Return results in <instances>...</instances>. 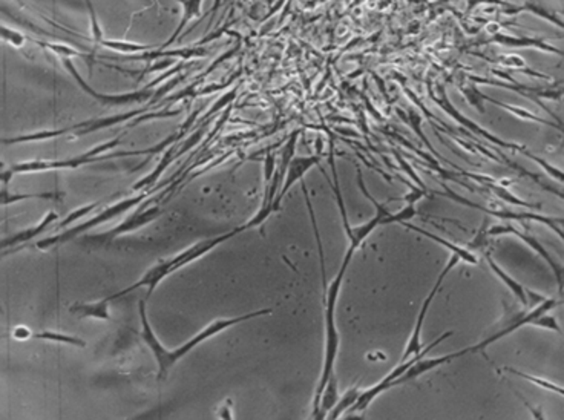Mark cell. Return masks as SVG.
<instances>
[{
	"instance_id": "1",
	"label": "cell",
	"mask_w": 564,
	"mask_h": 420,
	"mask_svg": "<svg viewBox=\"0 0 564 420\" xmlns=\"http://www.w3.org/2000/svg\"><path fill=\"white\" fill-rule=\"evenodd\" d=\"M138 311H140V319H141V338H143V340H145V344L149 348H151V351L154 354V359L156 362V367H158V374H156V379L164 381L167 377L170 369L175 367L176 362L180 359H183L185 354L194 350L197 345L204 343V340H207V339L217 336V334H219V333L226 331L227 329H230V327H235V325H238L241 322L250 321V319L271 315V311H273V310H271V309H261L258 311L247 313V315H241V316H237V318H219V319H215V321H212L209 325H206L201 331H198L195 336L192 339H189L184 345L174 348V350H169V348L164 347L160 343V339L156 338L152 325L147 319L146 302L145 301H140Z\"/></svg>"
},
{
	"instance_id": "2",
	"label": "cell",
	"mask_w": 564,
	"mask_h": 420,
	"mask_svg": "<svg viewBox=\"0 0 564 420\" xmlns=\"http://www.w3.org/2000/svg\"><path fill=\"white\" fill-rule=\"evenodd\" d=\"M358 250L354 246L349 244L347 248V253L344 256V261H342V266L339 268L338 275L334 276V280L330 282V286L325 287V295H324V316H325V347H324V364H322V373H320L319 385L316 388L315 399H313V411L311 417H315L319 405L320 394H322V390L325 388L327 382L334 376V364H336L338 351H339V333L336 327V304L339 299V291L342 287V282H344V276L347 268L349 266V262L353 259L354 252Z\"/></svg>"
},
{
	"instance_id": "3",
	"label": "cell",
	"mask_w": 564,
	"mask_h": 420,
	"mask_svg": "<svg viewBox=\"0 0 564 420\" xmlns=\"http://www.w3.org/2000/svg\"><path fill=\"white\" fill-rule=\"evenodd\" d=\"M239 233H242L241 226L237 227V229L230 230V232L221 233V235H218V237H213V238H207V239L199 241V243H197V244H194V246H190V247H188V248H184L183 252H180L178 255L172 256V258H167V259H163V261H160V262H156V264H155L154 267L149 268L147 272H146L145 275H143L137 282L132 284V286L126 287L125 290H120V291H117V293L109 295V296H106V298H108L109 301L112 302L113 299H117V298H121V296H125V295H127V293H131V291L137 290V289H140V287H147V299H149V298L152 296L155 289L158 287V284H160L163 280H166V277H167L169 275L175 273L176 270H180L181 267L189 266L190 262H194V261L199 259V258H201V256H204L206 253H209V252L213 250V248H217L218 246L227 243L228 239L235 238V237H237V235H239Z\"/></svg>"
},
{
	"instance_id": "4",
	"label": "cell",
	"mask_w": 564,
	"mask_h": 420,
	"mask_svg": "<svg viewBox=\"0 0 564 420\" xmlns=\"http://www.w3.org/2000/svg\"><path fill=\"white\" fill-rule=\"evenodd\" d=\"M121 145V138H112L109 141L98 145L95 147L89 149L88 152L69 156V158L62 160H30L22 163H14L8 169H3L2 172V186H8V183L14 175L19 174H34V172H48V170H69V169H78L82 166L92 165V163L106 161L103 152L111 151L113 147H118Z\"/></svg>"
},
{
	"instance_id": "5",
	"label": "cell",
	"mask_w": 564,
	"mask_h": 420,
	"mask_svg": "<svg viewBox=\"0 0 564 420\" xmlns=\"http://www.w3.org/2000/svg\"><path fill=\"white\" fill-rule=\"evenodd\" d=\"M147 197H149V192L145 190V192H141V194L137 195V197H129V198L121 199V201L109 206V208L103 209L102 212L98 213V215L88 219V221L75 224L73 227H68V229L62 230V233H54V235H51V237L42 239V241H39V243H35L34 247L39 248V250H49V248H54V247L66 244V243H69V241H73L75 237H78V235L88 233L91 229H94V227H97L100 224H104L106 221H111V219L117 218L118 215H121V213L138 208V206L143 201H145Z\"/></svg>"
},
{
	"instance_id": "6",
	"label": "cell",
	"mask_w": 564,
	"mask_h": 420,
	"mask_svg": "<svg viewBox=\"0 0 564 420\" xmlns=\"http://www.w3.org/2000/svg\"><path fill=\"white\" fill-rule=\"evenodd\" d=\"M63 66L68 71V73L73 75L74 80L77 82L78 86L84 92V94L89 95L91 98H94L95 102H98L100 104L103 106H125V104H138V103H146V102H152L155 98L156 94V89L154 88L155 84H160L164 78H167L170 74H176L180 73V71L184 68V63H180V65H176L172 68V71H169V73L163 74L161 77L156 78V80L151 82L147 84L146 88L143 89H137L134 92H126V94H104V92H97L94 88L91 86L89 83L84 82V78L78 73V69L75 68L74 62L71 59H63Z\"/></svg>"
},
{
	"instance_id": "7",
	"label": "cell",
	"mask_w": 564,
	"mask_h": 420,
	"mask_svg": "<svg viewBox=\"0 0 564 420\" xmlns=\"http://www.w3.org/2000/svg\"><path fill=\"white\" fill-rule=\"evenodd\" d=\"M453 334H454L453 331L444 333V334H442V336H439L437 339H435L434 343H431L428 347L422 348V351H420V353L412 354L411 358L399 362V365H397L396 368H392V372H390L387 376L383 377V379H381L379 382H377L376 385L370 387V388L365 390V391H361L358 401L354 402V405H353L352 408L348 410V412H362V411H365V410L370 407V405L373 403L374 399H376L377 396H379L381 393H383V391H387V390H390V388H392V387H396V382H397L399 377H401V376L406 372V369H408V368L414 364V362H416V360L420 359V358H424V356H426L428 353H430V351L433 350V348L437 347L440 343H444L445 339L451 338Z\"/></svg>"
},
{
	"instance_id": "8",
	"label": "cell",
	"mask_w": 564,
	"mask_h": 420,
	"mask_svg": "<svg viewBox=\"0 0 564 420\" xmlns=\"http://www.w3.org/2000/svg\"><path fill=\"white\" fill-rule=\"evenodd\" d=\"M442 186L445 188V194H440L442 197H445L448 199H453V201L459 203L466 206V208H473L477 210H482L486 213V215L491 217H495L503 219L506 223H511V221H538L541 224L547 226L549 229L554 230L556 235H558V238L563 239V229H561V224H563V218H552V217H546V215H540V213H532V212H517V210H511V209H489V208H484V206L477 204L474 201H469V199L463 198L460 195H457L455 192H453L449 189L445 183H442Z\"/></svg>"
},
{
	"instance_id": "9",
	"label": "cell",
	"mask_w": 564,
	"mask_h": 420,
	"mask_svg": "<svg viewBox=\"0 0 564 420\" xmlns=\"http://www.w3.org/2000/svg\"><path fill=\"white\" fill-rule=\"evenodd\" d=\"M161 215H163V209L160 208V206H152V208H147V203L143 206L140 204L137 212L132 213L131 217H127L123 223H120L117 227H113L112 230L102 233V235H94V237H89V238H84V241H88L91 246H97V247L109 246L118 237H121V235L138 230L140 227L151 224Z\"/></svg>"
},
{
	"instance_id": "10",
	"label": "cell",
	"mask_w": 564,
	"mask_h": 420,
	"mask_svg": "<svg viewBox=\"0 0 564 420\" xmlns=\"http://www.w3.org/2000/svg\"><path fill=\"white\" fill-rule=\"evenodd\" d=\"M459 262H460L459 256L451 253V258H449V261L446 262V266L444 267V270H442V273L437 276V280H435L434 286H433V289H431V291H430V295H428V296L424 299L422 305H420L419 315H417V319H416V325H414L412 333H411V336H410V339H408V344H406V348H405V351H403V356H402L401 360L408 359V358H411L412 354H417V353L422 351V348H424V347H422V330H424V324H425V319H426V315H428V310H430L435 295L439 293V290H440V287H442V284H444L445 277H446L449 273H451V270H454V267H455L457 264H459Z\"/></svg>"
},
{
	"instance_id": "11",
	"label": "cell",
	"mask_w": 564,
	"mask_h": 420,
	"mask_svg": "<svg viewBox=\"0 0 564 420\" xmlns=\"http://www.w3.org/2000/svg\"><path fill=\"white\" fill-rule=\"evenodd\" d=\"M486 235H488V238H491V237H498V235H513V237H517L518 239H521L523 241V243L526 244V246H529L532 250L537 253L540 258H543L546 261V264L551 267V270H552V273H554V276H555V280H556V284H558V290H560V293H563V266L560 264V262H556L555 259H554V256L549 253L545 247H543V244L540 243V241L535 238V237H532V235H529V233H525V232H520L517 227H513L511 223H506L504 226H502V224H498V226H494V227H491V229H488L486 230Z\"/></svg>"
},
{
	"instance_id": "12",
	"label": "cell",
	"mask_w": 564,
	"mask_h": 420,
	"mask_svg": "<svg viewBox=\"0 0 564 420\" xmlns=\"http://www.w3.org/2000/svg\"><path fill=\"white\" fill-rule=\"evenodd\" d=\"M430 94H431V97H433V100H434V103L435 104H439L442 109H444L449 117H453L457 123H460L462 126H465V127H468L469 129V132H475V134H478V135H482V137H484L486 140H489V141H492V143L494 145H497V146H502V147H508V149H512V151H518V152H521L525 149V146H520V145H513V143H509V141H504V140H502V138H498V137H495V135H492L491 132H488L486 129H483V127H480L478 125H475L473 120H469V118H466L465 116H462V113L459 112V109L455 108V106L451 103V100L448 98V95H446V91H445V88L442 86V88H439V94H435L434 91H430Z\"/></svg>"
},
{
	"instance_id": "13",
	"label": "cell",
	"mask_w": 564,
	"mask_h": 420,
	"mask_svg": "<svg viewBox=\"0 0 564 420\" xmlns=\"http://www.w3.org/2000/svg\"><path fill=\"white\" fill-rule=\"evenodd\" d=\"M319 155H311V156H298L290 161V165L287 167V172H285V178H284V183L278 192L276 199H275V212H280L281 210V203H282V198L289 194L290 189L293 188V184L298 181H302L304 175L309 172L311 167H315L319 165Z\"/></svg>"
},
{
	"instance_id": "14",
	"label": "cell",
	"mask_w": 564,
	"mask_h": 420,
	"mask_svg": "<svg viewBox=\"0 0 564 420\" xmlns=\"http://www.w3.org/2000/svg\"><path fill=\"white\" fill-rule=\"evenodd\" d=\"M471 353H473V350H471V347H468V348H463V350H459L455 353L437 356V358H425V356H424V358H420V359H417L416 362H414V364L408 369H406V372L401 377H399L396 385H401V383L417 379V377L430 373V372H433V369L448 364V362H451L454 359H459V358H462V356H466V354H471Z\"/></svg>"
},
{
	"instance_id": "15",
	"label": "cell",
	"mask_w": 564,
	"mask_h": 420,
	"mask_svg": "<svg viewBox=\"0 0 564 420\" xmlns=\"http://www.w3.org/2000/svg\"><path fill=\"white\" fill-rule=\"evenodd\" d=\"M488 42L489 44H497L506 48H531L538 49V51L543 53L556 54L560 57L563 55L561 49L547 44V40L545 37H529V35H509L504 33H495L492 34V37Z\"/></svg>"
},
{
	"instance_id": "16",
	"label": "cell",
	"mask_w": 564,
	"mask_h": 420,
	"mask_svg": "<svg viewBox=\"0 0 564 420\" xmlns=\"http://www.w3.org/2000/svg\"><path fill=\"white\" fill-rule=\"evenodd\" d=\"M57 221H59V215H57L55 212L46 213V215L44 217V219H42V221H39L37 224H34L33 227H28V229H25V230H20V232H17V233H14L12 237L3 238V241H2L3 252H5L8 247H11V252H12L16 247L22 246V244H26V243H30L31 239L37 238L39 235L49 232V229H51V226L55 224Z\"/></svg>"
},
{
	"instance_id": "17",
	"label": "cell",
	"mask_w": 564,
	"mask_h": 420,
	"mask_svg": "<svg viewBox=\"0 0 564 420\" xmlns=\"http://www.w3.org/2000/svg\"><path fill=\"white\" fill-rule=\"evenodd\" d=\"M175 2L181 6V19L180 22H178V26L175 28L172 35H170L163 45L158 46L160 49H167L169 46H172V44H175V42L180 39V35L184 33L185 26H188L194 19H198L201 16L204 0H175Z\"/></svg>"
},
{
	"instance_id": "18",
	"label": "cell",
	"mask_w": 564,
	"mask_h": 420,
	"mask_svg": "<svg viewBox=\"0 0 564 420\" xmlns=\"http://www.w3.org/2000/svg\"><path fill=\"white\" fill-rule=\"evenodd\" d=\"M503 12L508 14V16H513V14H520V12H531L534 14V16L541 17L543 20H546V22L549 24L556 25L558 28H561V30L564 28V22L560 14L545 8V6L537 3L535 0H527L525 5H520V6L513 5V3H504Z\"/></svg>"
},
{
	"instance_id": "19",
	"label": "cell",
	"mask_w": 564,
	"mask_h": 420,
	"mask_svg": "<svg viewBox=\"0 0 564 420\" xmlns=\"http://www.w3.org/2000/svg\"><path fill=\"white\" fill-rule=\"evenodd\" d=\"M111 301L108 298L100 299L95 302H77L71 305L69 311L73 313L74 316L78 319L84 318H94V319H102V321H109L111 319Z\"/></svg>"
},
{
	"instance_id": "20",
	"label": "cell",
	"mask_w": 564,
	"mask_h": 420,
	"mask_svg": "<svg viewBox=\"0 0 564 420\" xmlns=\"http://www.w3.org/2000/svg\"><path fill=\"white\" fill-rule=\"evenodd\" d=\"M402 226L406 227V229L412 230V232H417V233H420V235H424V237L430 238L431 241H434V243H437V244H440V246L446 247L449 252H451L453 255L459 256L460 261H465L466 264H477V262H478L477 256H475L473 252H471V250H468L466 247L459 246V244H454V243H451V241H448V239H445V238H440V237H437V235H434V233H431V232H428V230L422 229V227L412 226V224H410V223H402Z\"/></svg>"
},
{
	"instance_id": "21",
	"label": "cell",
	"mask_w": 564,
	"mask_h": 420,
	"mask_svg": "<svg viewBox=\"0 0 564 420\" xmlns=\"http://www.w3.org/2000/svg\"><path fill=\"white\" fill-rule=\"evenodd\" d=\"M328 163H330L331 166V172H333V183L330 178L327 176V174L324 172L327 181L330 183V188L333 190L334 197H336V203H338V209L340 212V218H342V226H344V230L347 233V237L349 238L352 237V224H349V219H348V213H347V208H345V203H344V197H342V192H340V184H339V176H338V169H336V161H334V149H333V141H330V155H328Z\"/></svg>"
},
{
	"instance_id": "22",
	"label": "cell",
	"mask_w": 564,
	"mask_h": 420,
	"mask_svg": "<svg viewBox=\"0 0 564 420\" xmlns=\"http://www.w3.org/2000/svg\"><path fill=\"white\" fill-rule=\"evenodd\" d=\"M484 259H486V262H488V266L491 267V270L492 272H494V275L498 277L500 281H502L506 287H508V290L511 291V293L516 296L518 301L521 302V305H523V307H527V295H526V289L521 286V284L517 281V280H513V277L511 276V275H508L504 272V270L500 267L497 262H495V259L492 258V255L491 253H486L484 255Z\"/></svg>"
},
{
	"instance_id": "23",
	"label": "cell",
	"mask_w": 564,
	"mask_h": 420,
	"mask_svg": "<svg viewBox=\"0 0 564 420\" xmlns=\"http://www.w3.org/2000/svg\"><path fill=\"white\" fill-rule=\"evenodd\" d=\"M482 100H483V102H488V103L495 104V106H498V108L506 109L509 113H512V116H516V117L520 118V120H527V122H535V123H541V125H546V126H552V127H555V129L561 131V125H555V123H552V122H549V120H545V118H541V117H538V116H535V113L531 112V111H526V109H523V108H518V106H513V104H508V103L498 102V100L491 98V97H488L486 94H483V92H482Z\"/></svg>"
},
{
	"instance_id": "24",
	"label": "cell",
	"mask_w": 564,
	"mask_h": 420,
	"mask_svg": "<svg viewBox=\"0 0 564 420\" xmlns=\"http://www.w3.org/2000/svg\"><path fill=\"white\" fill-rule=\"evenodd\" d=\"M338 399H339L338 381H336V377L333 376L331 379L327 382L325 388L322 390V394H320V399H319L318 411L313 419H327L328 412H330V410L334 407V405H336Z\"/></svg>"
},
{
	"instance_id": "25",
	"label": "cell",
	"mask_w": 564,
	"mask_h": 420,
	"mask_svg": "<svg viewBox=\"0 0 564 420\" xmlns=\"http://www.w3.org/2000/svg\"><path fill=\"white\" fill-rule=\"evenodd\" d=\"M497 63L503 65L504 68L518 71V73H523L526 75H532V77H537V78H543V80L552 82V78L549 75L541 74V73H538V71L529 68V65H527V63L525 62L523 57H520L517 54H502V55H498L497 57Z\"/></svg>"
},
{
	"instance_id": "26",
	"label": "cell",
	"mask_w": 564,
	"mask_h": 420,
	"mask_svg": "<svg viewBox=\"0 0 564 420\" xmlns=\"http://www.w3.org/2000/svg\"><path fill=\"white\" fill-rule=\"evenodd\" d=\"M31 42L35 45H39L40 48H45V49H49V51L55 53L57 55H60L62 59H74V57H82V59L88 60L89 63L94 62V55L89 53H83L80 51V49H75L73 46H66L62 44H49V42H40L35 39H31Z\"/></svg>"
},
{
	"instance_id": "27",
	"label": "cell",
	"mask_w": 564,
	"mask_h": 420,
	"mask_svg": "<svg viewBox=\"0 0 564 420\" xmlns=\"http://www.w3.org/2000/svg\"><path fill=\"white\" fill-rule=\"evenodd\" d=\"M359 394H361V388H359V383H358V385H354L349 390H347L344 393V396L338 399L336 405H334V407L330 410V412H328L327 417L334 420V419H339L342 414H344V412H348V410L353 407L354 402L358 401Z\"/></svg>"
},
{
	"instance_id": "28",
	"label": "cell",
	"mask_w": 564,
	"mask_h": 420,
	"mask_svg": "<svg viewBox=\"0 0 564 420\" xmlns=\"http://www.w3.org/2000/svg\"><path fill=\"white\" fill-rule=\"evenodd\" d=\"M62 194L59 192H39V194H8L6 186H2V206H8L12 203L25 201V199H60Z\"/></svg>"
},
{
	"instance_id": "29",
	"label": "cell",
	"mask_w": 564,
	"mask_h": 420,
	"mask_svg": "<svg viewBox=\"0 0 564 420\" xmlns=\"http://www.w3.org/2000/svg\"><path fill=\"white\" fill-rule=\"evenodd\" d=\"M35 339H44V340H51V343H59V344H66V345H74V347H80L84 348L88 344L87 340H83L77 336H69V334H63L59 331H51V330H45V331H40V333H35L33 334Z\"/></svg>"
},
{
	"instance_id": "30",
	"label": "cell",
	"mask_w": 564,
	"mask_h": 420,
	"mask_svg": "<svg viewBox=\"0 0 564 420\" xmlns=\"http://www.w3.org/2000/svg\"><path fill=\"white\" fill-rule=\"evenodd\" d=\"M98 206H100V203H92V204H88V206H83V208L74 210L73 213H69V215L65 219H63V221L55 223V226H51V229H49V230H51L53 233H57L59 230L68 229L69 224H73L74 221H78V219H82L83 217H87L88 213H91L95 208H98Z\"/></svg>"
},
{
	"instance_id": "31",
	"label": "cell",
	"mask_w": 564,
	"mask_h": 420,
	"mask_svg": "<svg viewBox=\"0 0 564 420\" xmlns=\"http://www.w3.org/2000/svg\"><path fill=\"white\" fill-rule=\"evenodd\" d=\"M459 91L462 92L463 95L466 97V100L469 102L471 106H474L475 109L480 111L482 113H484V106H483V100H482V92L480 89L477 88V84L474 82L471 83H459Z\"/></svg>"
},
{
	"instance_id": "32",
	"label": "cell",
	"mask_w": 564,
	"mask_h": 420,
	"mask_svg": "<svg viewBox=\"0 0 564 420\" xmlns=\"http://www.w3.org/2000/svg\"><path fill=\"white\" fill-rule=\"evenodd\" d=\"M504 372H508V373H511V374H513V376L523 377V379L535 383V385H537V387H541V388H545V390H547V391H555L556 394L563 396V388L558 387V385H555V383H552L551 381L540 379V377H537V376H532V374H527V373H523V372H518V369H513V368H511V367H506Z\"/></svg>"
},
{
	"instance_id": "33",
	"label": "cell",
	"mask_w": 564,
	"mask_h": 420,
	"mask_svg": "<svg viewBox=\"0 0 564 420\" xmlns=\"http://www.w3.org/2000/svg\"><path fill=\"white\" fill-rule=\"evenodd\" d=\"M84 2H87L88 12H89L91 40H92V44H94V46H100V45H102V42H103L106 37H104V34H103L102 26H100V24H98V19H97V12H95L94 5H92L91 0H84Z\"/></svg>"
},
{
	"instance_id": "34",
	"label": "cell",
	"mask_w": 564,
	"mask_h": 420,
	"mask_svg": "<svg viewBox=\"0 0 564 420\" xmlns=\"http://www.w3.org/2000/svg\"><path fill=\"white\" fill-rule=\"evenodd\" d=\"M406 122H408V125L412 127L414 132H416V134L419 135V137H420V140H422L424 143L426 145V147L431 149V152H433L435 156H437L439 161H446V160L444 158V156H442L440 154H437V152L434 151L431 143H430V140H428V138L425 137V135H424L422 127H420V123H422V118H420V116H419V113H417L416 111H414V109H410V111H408V118H406Z\"/></svg>"
},
{
	"instance_id": "35",
	"label": "cell",
	"mask_w": 564,
	"mask_h": 420,
	"mask_svg": "<svg viewBox=\"0 0 564 420\" xmlns=\"http://www.w3.org/2000/svg\"><path fill=\"white\" fill-rule=\"evenodd\" d=\"M521 154L526 155L527 158L534 160L535 163H537V165H540L543 169H545V172H547V175H551L552 178H555L556 181H558V183H561V181H563V172H561V169H558V167H554L552 165H549V163H547L546 160H543V158H540V156L534 155L532 152L526 151V149H523V151H521Z\"/></svg>"
},
{
	"instance_id": "36",
	"label": "cell",
	"mask_w": 564,
	"mask_h": 420,
	"mask_svg": "<svg viewBox=\"0 0 564 420\" xmlns=\"http://www.w3.org/2000/svg\"><path fill=\"white\" fill-rule=\"evenodd\" d=\"M547 313H549V311L543 313V315H540L537 319H534V321L531 322V325L538 327V329L552 330V331H556L558 334H561V329H560L558 322H556V318H555V316H551V315H547Z\"/></svg>"
},
{
	"instance_id": "37",
	"label": "cell",
	"mask_w": 564,
	"mask_h": 420,
	"mask_svg": "<svg viewBox=\"0 0 564 420\" xmlns=\"http://www.w3.org/2000/svg\"><path fill=\"white\" fill-rule=\"evenodd\" d=\"M2 39L5 42H8L11 46L17 48V49L22 48L25 45V42H26V37L22 33H19L16 30H10V28L5 26V25L2 26Z\"/></svg>"
},
{
	"instance_id": "38",
	"label": "cell",
	"mask_w": 564,
	"mask_h": 420,
	"mask_svg": "<svg viewBox=\"0 0 564 420\" xmlns=\"http://www.w3.org/2000/svg\"><path fill=\"white\" fill-rule=\"evenodd\" d=\"M410 188H411V192H410L408 195H405V197H402V198H390L388 203H390V201H403V203H406V204H416V203L419 201V199H422L425 195L430 194V190L417 189V188L411 186V184H410Z\"/></svg>"
},
{
	"instance_id": "39",
	"label": "cell",
	"mask_w": 564,
	"mask_h": 420,
	"mask_svg": "<svg viewBox=\"0 0 564 420\" xmlns=\"http://www.w3.org/2000/svg\"><path fill=\"white\" fill-rule=\"evenodd\" d=\"M392 154H394V156H396V158H397V161H399V165H401V166H402V169L405 170V172H406V174H408V175H410V176L412 178V180H414V181H417V184H419V186H420V188H422V189H425V190H428V189H426V186H425V184H424V181H422V180H420V178H419V176H417L416 174H414V172H412V169L410 167V165H408V163H406V161H405V160L402 158V155H401V154H399L397 151H392Z\"/></svg>"
},
{
	"instance_id": "40",
	"label": "cell",
	"mask_w": 564,
	"mask_h": 420,
	"mask_svg": "<svg viewBox=\"0 0 564 420\" xmlns=\"http://www.w3.org/2000/svg\"><path fill=\"white\" fill-rule=\"evenodd\" d=\"M12 336L16 338L17 340H25V339H28L30 336H33V334H31L30 330L26 329V327H17V329L12 331Z\"/></svg>"
},
{
	"instance_id": "41",
	"label": "cell",
	"mask_w": 564,
	"mask_h": 420,
	"mask_svg": "<svg viewBox=\"0 0 564 420\" xmlns=\"http://www.w3.org/2000/svg\"><path fill=\"white\" fill-rule=\"evenodd\" d=\"M230 408H232L230 405H221L219 417H223V419H232V417H233V412H232Z\"/></svg>"
},
{
	"instance_id": "42",
	"label": "cell",
	"mask_w": 564,
	"mask_h": 420,
	"mask_svg": "<svg viewBox=\"0 0 564 420\" xmlns=\"http://www.w3.org/2000/svg\"><path fill=\"white\" fill-rule=\"evenodd\" d=\"M482 3H484V0H468V3H466V11L468 12H471L473 11L475 6H478V5H482Z\"/></svg>"
}]
</instances>
